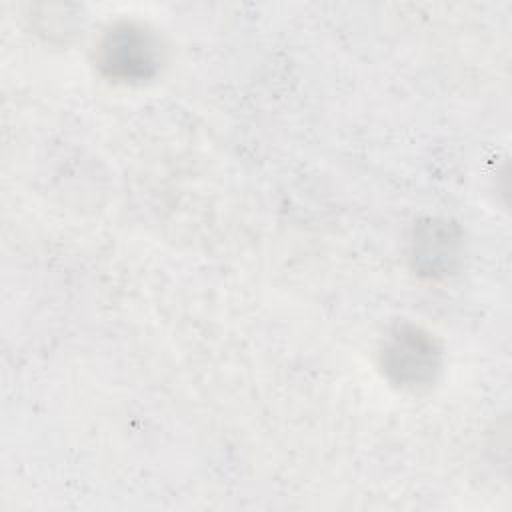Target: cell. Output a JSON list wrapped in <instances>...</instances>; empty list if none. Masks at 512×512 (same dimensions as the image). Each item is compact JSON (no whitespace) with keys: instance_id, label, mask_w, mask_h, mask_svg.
<instances>
[{"instance_id":"obj_1","label":"cell","mask_w":512,"mask_h":512,"mask_svg":"<svg viewBox=\"0 0 512 512\" xmlns=\"http://www.w3.org/2000/svg\"><path fill=\"white\" fill-rule=\"evenodd\" d=\"M162 44L154 32L134 22L112 26L96 50L98 68L118 82H144L162 66Z\"/></svg>"},{"instance_id":"obj_3","label":"cell","mask_w":512,"mask_h":512,"mask_svg":"<svg viewBox=\"0 0 512 512\" xmlns=\"http://www.w3.org/2000/svg\"><path fill=\"white\" fill-rule=\"evenodd\" d=\"M414 268L430 278L452 274L462 256V234L456 224L428 218L414 228L412 236Z\"/></svg>"},{"instance_id":"obj_2","label":"cell","mask_w":512,"mask_h":512,"mask_svg":"<svg viewBox=\"0 0 512 512\" xmlns=\"http://www.w3.org/2000/svg\"><path fill=\"white\" fill-rule=\"evenodd\" d=\"M380 362L390 382L416 390L434 382L440 370V346L426 330L402 324L386 336Z\"/></svg>"}]
</instances>
